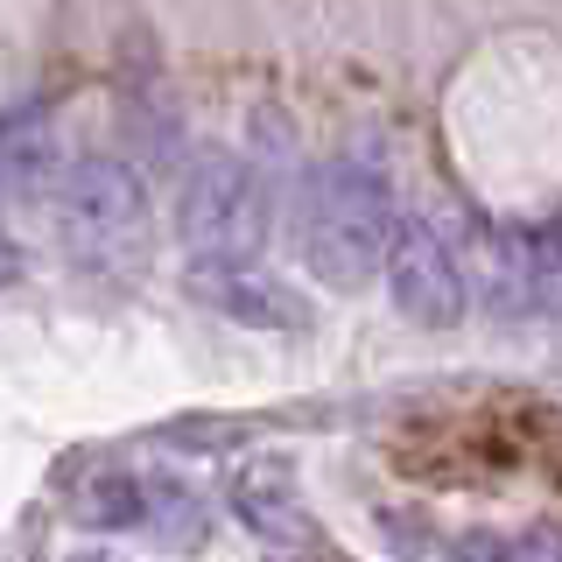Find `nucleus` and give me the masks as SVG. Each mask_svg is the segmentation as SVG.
Instances as JSON below:
<instances>
[{"instance_id":"obj_5","label":"nucleus","mask_w":562,"mask_h":562,"mask_svg":"<svg viewBox=\"0 0 562 562\" xmlns=\"http://www.w3.org/2000/svg\"><path fill=\"white\" fill-rule=\"evenodd\" d=\"M233 514L246 520V535H260L268 549H303L310 541V499L295 485L289 457H246L233 471Z\"/></svg>"},{"instance_id":"obj_7","label":"nucleus","mask_w":562,"mask_h":562,"mask_svg":"<svg viewBox=\"0 0 562 562\" xmlns=\"http://www.w3.org/2000/svg\"><path fill=\"white\" fill-rule=\"evenodd\" d=\"M148 535L162 541V549H198L204 541V499L190 485H169V479H155L148 485Z\"/></svg>"},{"instance_id":"obj_9","label":"nucleus","mask_w":562,"mask_h":562,"mask_svg":"<svg viewBox=\"0 0 562 562\" xmlns=\"http://www.w3.org/2000/svg\"><path fill=\"white\" fill-rule=\"evenodd\" d=\"M35 169H43V134L29 120H0V198H8V183H22Z\"/></svg>"},{"instance_id":"obj_1","label":"nucleus","mask_w":562,"mask_h":562,"mask_svg":"<svg viewBox=\"0 0 562 562\" xmlns=\"http://www.w3.org/2000/svg\"><path fill=\"white\" fill-rule=\"evenodd\" d=\"M394 198L366 162H316L303 183V260L324 289H366L394 246Z\"/></svg>"},{"instance_id":"obj_13","label":"nucleus","mask_w":562,"mask_h":562,"mask_svg":"<svg viewBox=\"0 0 562 562\" xmlns=\"http://www.w3.org/2000/svg\"><path fill=\"white\" fill-rule=\"evenodd\" d=\"M70 562H105V555H70Z\"/></svg>"},{"instance_id":"obj_4","label":"nucleus","mask_w":562,"mask_h":562,"mask_svg":"<svg viewBox=\"0 0 562 562\" xmlns=\"http://www.w3.org/2000/svg\"><path fill=\"white\" fill-rule=\"evenodd\" d=\"M386 295H394V310L408 316L422 330H450L464 324L471 310V289H464V268H457L450 239L436 233L429 218H401L394 225V246H386Z\"/></svg>"},{"instance_id":"obj_2","label":"nucleus","mask_w":562,"mask_h":562,"mask_svg":"<svg viewBox=\"0 0 562 562\" xmlns=\"http://www.w3.org/2000/svg\"><path fill=\"white\" fill-rule=\"evenodd\" d=\"M49 225H57L70 254H92V260L134 254L148 239V183L120 155H85V162L49 176Z\"/></svg>"},{"instance_id":"obj_10","label":"nucleus","mask_w":562,"mask_h":562,"mask_svg":"<svg viewBox=\"0 0 562 562\" xmlns=\"http://www.w3.org/2000/svg\"><path fill=\"white\" fill-rule=\"evenodd\" d=\"M514 562H562V527H527L520 535V549H514Z\"/></svg>"},{"instance_id":"obj_8","label":"nucleus","mask_w":562,"mask_h":562,"mask_svg":"<svg viewBox=\"0 0 562 562\" xmlns=\"http://www.w3.org/2000/svg\"><path fill=\"white\" fill-rule=\"evenodd\" d=\"M85 520L92 527H140L148 520V485L140 479H99L85 492Z\"/></svg>"},{"instance_id":"obj_6","label":"nucleus","mask_w":562,"mask_h":562,"mask_svg":"<svg viewBox=\"0 0 562 562\" xmlns=\"http://www.w3.org/2000/svg\"><path fill=\"white\" fill-rule=\"evenodd\" d=\"M190 289H198L204 310L233 316V324H254V330H289V324H303V303H295V295L281 289L274 274H260L254 260H246V268H198V274H190Z\"/></svg>"},{"instance_id":"obj_11","label":"nucleus","mask_w":562,"mask_h":562,"mask_svg":"<svg viewBox=\"0 0 562 562\" xmlns=\"http://www.w3.org/2000/svg\"><path fill=\"white\" fill-rule=\"evenodd\" d=\"M450 562H514V549H506L499 535H464V541L450 549Z\"/></svg>"},{"instance_id":"obj_3","label":"nucleus","mask_w":562,"mask_h":562,"mask_svg":"<svg viewBox=\"0 0 562 562\" xmlns=\"http://www.w3.org/2000/svg\"><path fill=\"white\" fill-rule=\"evenodd\" d=\"M176 233L198 254V268H246L268 239V183L239 155H204L176 204Z\"/></svg>"},{"instance_id":"obj_12","label":"nucleus","mask_w":562,"mask_h":562,"mask_svg":"<svg viewBox=\"0 0 562 562\" xmlns=\"http://www.w3.org/2000/svg\"><path fill=\"white\" fill-rule=\"evenodd\" d=\"M14 274H22V254H14V239H0V289H8Z\"/></svg>"}]
</instances>
